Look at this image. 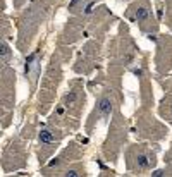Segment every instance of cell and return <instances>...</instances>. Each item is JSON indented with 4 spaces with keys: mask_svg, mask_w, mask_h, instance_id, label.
Returning <instances> with one entry per match:
<instances>
[{
    "mask_svg": "<svg viewBox=\"0 0 172 177\" xmlns=\"http://www.w3.org/2000/svg\"><path fill=\"white\" fill-rule=\"evenodd\" d=\"M93 5H95L93 2H91V3H88V5H86V10H85V12H86V14H90V12H91V9H93Z\"/></svg>",
    "mask_w": 172,
    "mask_h": 177,
    "instance_id": "obj_9",
    "label": "cell"
},
{
    "mask_svg": "<svg viewBox=\"0 0 172 177\" xmlns=\"http://www.w3.org/2000/svg\"><path fill=\"white\" fill-rule=\"evenodd\" d=\"M35 58H36V52H35V53H31V55H29V57L26 58V65H24V72H26V74H29V71H31Z\"/></svg>",
    "mask_w": 172,
    "mask_h": 177,
    "instance_id": "obj_5",
    "label": "cell"
},
{
    "mask_svg": "<svg viewBox=\"0 0 172 177\" xmlns=\"http://www.w3.org/2000/svg\"><path fill=\"white\" fill-rule=\"evenodd\" d=\"M0 53H2V64L7 65L9 57H10V48H9V45H7V41H3V40H2V50H0Z\"/></svg>",
    "mask_w": 172,
    "mask_h": 177,
    "instance_id": "obj_4",
    "label": "cell"
},
{
    "mask_svg": "<svg viewBox=\"0 0 172 177\" xmlns=\"http://www.w3.org/2000/svg\"><path fill=\"white\" fill-rule=\"evenodd\" d=\"M152 175H153V177H160V175H164V170H155Z\"/></svg>",
    "mask_w": 172,
    "mask_h": 177,
    "instance_id": "obj_10",
    "label": "cell"
},
{
    "mask_svg": "<svg viewBox=\"0 0 172 177\" xmlns=\"http://www.w3.org/2000/svg\"><path fill=\"white\" fill-rule=\"evenodd\" d=\"M38 138H40V141H42L43 145H52V143L55 141V136H53L50 131H47V129H43V131H40Z\"/></svg>",
    "mask_w": 172,
    "mask_h": 177,
    "instance_id": "obj_2",
    "label": "cell"
},
{
    "mask_svg": "<svg viewBox=\"0 0 172 177\" xmlns=\"http://www.w3.org/2000/svg\"><path fill=\"white\" fill-rule=\"evenodd\" d=\"M74 100H76V95H74V93H71V95H69L67 98H65V102H67V103H72Z\"/></svg>",
    "mask_w": 172,
    "mask_h": 177,
    "instance_id": "obj_8",
    "label": "cell"
},
{
    "mask_svg": "<svg viewBox=\"0 0 172 177\" xmlns=\"http://www.w3.org/2000/svg\"><path fill=\"white\" fill-rule=\"evenodd\" d=\"M136 163H138V167L140 169H148L150 165L153 163V157L152 155H140L138 160H136Z\"/></svg>",
    "mask_w": 172,
    "mask_h": 177,
    "instance_id": "obj_3",
    "label": "cell"
},
{
    "mask_svg": "<svg viewBox=\"0 0 172 177\" xmlns=\"http://www.w3.org/2000/svg\"><path fill=\"white\" fill-rule=\"evenodd\" d=\"M65 175H67V177H78V175H81V174H79L78 170H67V172H65Z\"/></svg>",
    "mask_w": 172,
    "mask_h": 177,
    "instance_id": "obj_7",
    "label": "cell"
},
{
    "mask_svg": "<svg viewBox=\"0 0 172 177\" xmlns=\"http://www.w3.org/2000/svg\"><path fill=\"white\" fill-rule=\"evenodd\" d=\"M48 165H50V167H53V165H58V160H57V158H55V160H53V162H50V163H48Z\"/></svg>",
    "mask_w": 172,
    "mask_h": 177,
    "instance_id": "obj_11",
    "label": "cell"
},
{
    "mask_svg": "<svg viewBox=\"0 0 172 177\" xmlns=\"http://www.w3.org/2000/svg\"><path fill=\"white\" fill-rule=\"evenodd\" d=\"M98 110H100V113L105 117V119H108V115H110L112 112V102L108 100V98H100V102H98Z\"/></svg>",
    "mask_w": 172,
    "mask_h": 177,
    "instance_id": "obj_1",
    "label": "cell"
},
{
    "mask_svg": "<svg viewBox=\"0 0 172 177\" xmlns=\"http://www.w3.org/2000/svg\"><path fill=\"white\" fill-rule=\"evenodd\" d=\"M146 16H148V10H146L145 7H140V9H136V19H138V21L146 19Z\"/></svg>",
    "mask_w": 172,
    "mask_h": 177,
    "instance_id": "obj_6",
    "label": "cell"
}]
</instances>
